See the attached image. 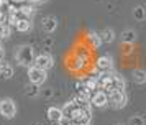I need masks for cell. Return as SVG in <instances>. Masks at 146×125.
<instances>
[{
	"instance_id": "6da1fadb",
	"label": "cell",
	"mask_w": 146,
	"mask_h": 125,
	"mask_svg": "<svg viewBox=\"0 0 146 125\" xmlns=\"http://www.w3.org/2000/svg\"><path fill=\"white\" fill-rule=\"evenodd\" d=\"M15 59H17V63L20 66H25V68H30V66H33L35 63V51L31 46L28 45H23L20 46L17 51H15Z\"/></svg>"
},
{
	"instance_id": "7a4b0ae2",
	"label": "cell",
	"mask_w": 146,
	"mask_h": 125,
	"mask_svg": "<svg viewBox=\"0 0 146 125\" xmlns=\"http://www.w3.org/2000/svg\"><path fill=\"white\" fill-rule=\"evenodd\" d=\"M72 124L74 125H89L92 120V107H87V109H76L72 115Z\"/></svg>"
},
{
	"instance_id": "83f0119b",
	"label": "cell",
	"mask_w": 146,
	"mask_h": 125,
	"mask_svg": "<svg viewBox=\"0 0 146 125\" xmlns=\"http://www.w3.org/2000/svg\"><path fill=\"white\" fill-rule=\"evenodd\" d=\"M130 125H145V118L139 117V115H135V117L130 118Z\"/></svg>"
},
{
	"instance_id": "d590c367",
	"label": "cell",
	"mask_w": 146,
	"mask_h": 125,
	"mask_svg": "<svg viewBox=\"0 0 146 125\" xmlns=\"http://www.w3.org/2000/svg\"><path fill=\"white\" fill-rule=\"evenodd\" d=\"M3 17H5V13H3V8H0V21L3 20Z\"/></svg>"
},
{
	"instance_id": "836d02e7",
	"label": "cell",
	"mask_w": 146,
	"mask_h": 125,
	"mask_svg": "<svg viewBox=\"0 0 146 125\" xmlns=\"http://www.w3.org/2000/svg\"><path fill=\"white\" fill-rule=\"evenodd\" d=\"M10 2H12V3H15V5H18V3H27V0H10Z\"/></svg>"
},
{
	"instance_id": "d6a6232c",
	"label": "cell",
	"mask_w": 146,
	"mask_h": 125,
	"mask_svg": "<svg viewBox=\"0 0 146 125\" xmlns=\"http://www.w3.org/2000/svg\"><path fill=\"white\" fill-rule=\"evenodd\" d=\"M30 5H33V3H43V2H46V0H27Z\"/></svg>"
},
{
	"instance_id": "7c38bea8",
	"label": "cell",
	"mask_w": 146,
	"mask_h": 125,
	"mask_svg": "<svg viewBox=\"0 0 146 125\" xmlns=\"http://www.w3.org/2000/svg\"><path fill=\"white\" fill-rule=\"evenodd\" d=\"M86 41L89 43L90 46H94V48H99L100 45H102V41H100V36L97 31H94V30H89L86 35Z\"/></svg>"
},
{
	"instance_id": "ba28073f",
	"label": "cell",
	"mask_w": 146,
	"mask_h": 125,
	"mask_svg": "<svg viewBox=\"0 0 146 125\" xmlns=\"http://www.w3.org/2000/svg\"><path fill=\"white\" fill-rule=\"evenodd\" d=\"M95 68H97V71L99 72H108L113 69V61L110 56H107V54H104V56H100L99 59H97V63H95Z\"/></svg>"
},
{
	"instance_id": "ac0fdd59",
	"label": "cell",
	"mask_w": 146,
	"mask_h": 125,
	"mask_svg": "<svg viewBox=\"0 0 146 125\" xmlns=\"http://www.w3.org/2000/svg\"><path fill=\"white\" fill-rule=\"evenodd\" d=\"M131 78H133V82L136 84H145L146 82V71L145 69H135L131 72Z\"/></svg>"
},
{
	"instance_id": "4dcf8cb0",
	"label": "cell",
	"mask_w": 146,
	"mask_h": 125,
	"mask_svg": "<svg viewBox=\"0 0 146 125\" xmlns=\"http://www.w3.org/2000/svg\"><path fill=\"white\" fill-rule=\"evenodd\" d=\"M51 96H53V89H51V87H48V89H43V97H44V99H49Z\"/></svg>"
},
{
	"instance_id": "4fadbf2b",
	"label": "cell",
	"mask_w": 146,
	"mask_h": 125,
	"mask_svg": "<svg viewBox=\"0 0 146 125\" xmlns=\"http://www.w3.org/2000/svg\"><path fill=\"white\" fill-rule=\"evenodd\" d=\"M46 115L53 124H56V122H59L61 118H62V110H61L59 107H49L46 112Z\"/></svg>"
},
{
	"instance_id": "9a60e30c",
	"label": "cell",
	"mask_w": 146,
	"mask_h": 125,
	"mask_svg": "<svg viewBox=\"0 0 146 125\" xmlns=\"http://www.w3.org/2000/svg\"><path fill=\"white\" fill-rule=\"evenodd\" d=\"M121 43H125V45H133L135 41H136V31L135 30H125V31L121 33Z\"/></svg>"
},
{
	"instance_id": "30bf717a",
	"label": "cell",
	"mask_w": 146,
	"mask_h": 125,
	"mask_svg": "<svg viewBox=\"0 0 146 125\" xmlns=\"http://www.w3.org/2000/svg\"><path fill=\"white\" fill-rule=\"evenodd\" d=\"M87 63H89V61L79 58V56H72V58H71V63H69V68H71L72 71H82V69L87 68Z\"/></svg>"
},
{
	"instance_id": "f1b7e54d",
	"label": "cell",
	"mask_w": 146,
	"mask_h": 125,
	"mask_svg": "<svg viewBox=\"0 0 146 125\" xmlns=\"http://www.w3.org/2000/svg\"><path fill=\"white\" fill-rule=\"evenodd\" d=\"M53 45H54L53 38H46L44 41H43V48H44V49H51V48H53Z\"/></svg>"
},
{
	"instance_id": "52a82bcc",
	"label": "cell",
	"mask_w": 146,
	"mask_h": 125,
	"mask_svg": "<svg viewBox=\"0 0 146 125\" xmlns=\"http://www.w3.org/2000/svg\"><path fill=\"white\" fill-rule=\"evenodd\" d=\"M108 104V94L105 91H94L92 96H90V105L92 107H97V109H104L105 105Z\"/></svg>"
},
{
	"instance_id": "277c9868",
	"label": "cell",
	"mask_w": 146,
	"mask_h": 125,
	"mask_svg": "<svg viewBox=\"0 0 146 125\" xmlns=\"http://www.w3.org/2000/svg\"><path fill=\"white\" fill-rule=\"evenodd\" d=\"M28 79H30L31 84L40 86L48 79V74H46L44 69H40V68H36V66H30V68H28Z\"/></svg>"
},
{
	"instance_id": "ffe728a7",
	"label": "cell",
	"mask_w": 146,
	"mask_h": 125,
	"mask_svg": "<svg viewBox=\"0 0 146 125\" xmlns=\"http://www.w3.org/2000/svg\"><path fill=\"white\" fill-rule=\"evenodd\" d=\"M76 105L72 104V102H66L64 104V107L61 109L62 110V117H67V118H72V115H74V112H76Z\"/></svg>"
},
{
	"instance_id": "8d00e7d4",
	"label": "cell",
	"mask_w": 146,
	"mask_h": 125,
	"mask_svg": "<svg viewBox=\"0 0 146 125\" xmlns=\"http://www.w3.org/2000/svg\"><path fill=\"white\" fill-rule=\"evenodd\" d=\"M36 125H38V124H36Z\"/></svg>"
},
{
	"instance_id": "f546056e",
	"label": "cell",
	"mask_w": 146,
	"mask_h": 125,
	"mask_svg": "<svg viewBox=\"0 0 146 125\" xmlns=\"http://www.w3.org/2000/svg\"><path fill=\"white\" fill-rule=\"evenodd\" d=\"M54 125H74V124H72V120H71V118H67V117H62V118L59 120V122H56Z\"/></svg>"
},
{
	"instance_id": "8fae6325",
	"label": "cell",
	"mask_w": 146,
	"mask_h": 125,
	"mask_svg": "<svg viewBox=\"0 0 146 125\" xmlns=\"http://www.w3.org/2000/svg\"><path fill=\"white\" fill-rule=\"evenodd\" d=\"M31 21H30V18H25V17H18V21H17V25H15V28L18 30L20 33H27L31 30Z\"/></svg>"
},
{
	"instance_id": "5b68a950",
	"label": "cell",
	"mask_w": 146,
	"mask_h": 125,
	"mask_svg": "<svg viewBox=\"0 0 146 125\" xmlns=\"http://www.w3.org/2000/svg\"><path fill=\"white\" fill-rule=\"evenodd\" d=\"M53 64H54V59H53V56H51L49 53H41V54H38V56H35L33 66L40 68V69L48 71V69L53 68Z\"/></svg>"
},
{
	"instance_id": "3957f363",
	"label": "cell",
	"mask_w": 146,
	"mask_h": 125,
	"mask_svg": "<svg viewBox=\"0 0 146 125\" xmlns=\"http://www.w3.org/2000/svg\"><path fill=\"white\" fill-rule=\"evenodd\" d=\"M0 115L5 118H13L17 115V104L10 97H3L0 100Z\"/></svg>"
},
{
	"instance_id": "cb8c5ba5",
	"label": "cell",
	"mask_w": 146,
	"mask_h": 125,
	"mask_svg": "<svg viewBox=\"0 0 146 125\" xmlns=\"http://www.w3.org/2000/svg\"><path fill=\"white\" fill-rule=\"evenodd\" d=\"M84 84H86V87H87L90 92H94L97 87H99V79L94 78V76H89V78L84 81Z\"/></svg>"
},
{
	"instance_id": "44dd1931",
	"label": "cell",
	"mask_w": 146,
	"mask_h": 125,
	"mask_svg": "<svg viewBox=\"0 0 146 125\" xmlns=\"http://www.w3.org/2000/svg\"><path fill=\"white\" fill-rule=\"evenodd\" d=\"M25 96H27V97H31V99L38 97V96H40V87H38L36 84H31V82H30V84L27 86Z\"/></svg>"
},
{
	"instance_id": "4316f807",
	"label": "cell",
	"mask_w": 146,
	"mask_h": 125,
	"mask_svg": "<svg viewBox=\"0 0 146 125\" xmlns=\"http://www.w3.org/2000/svg\"><path fill=\"white\" fill-rule=\"evenodd\" d=\"M7 10L8 13H12V15H18V5H15V3H12V2H7Z\"/></svg>"
},
{
	"instance_id": "e0dca14e",
	"label": "cell",
	"mask_w": 146,
	"mask_h": 125,
	"mask_svg": "<svg viewBox=\"0 0 146 125\" xmlns=\"http://www.w3.org/2000/svg\"><path fill=\"white\" fill-rule=\"evenodd\" d=\"M99 36H100L102 43H112L113 39H115V31H113L112 28H105L102 33H99Z\"/></svg>"
},
{
	"instance_id": "1f68e13d",
	"label": "cell",
	"mask_w": 146,
	"mask_h": 125,
	"mask_svg": "<svg viewBox=\"0 0 146 125\" xmlns=\"http://www.w3.org/2000/svg\"><path fill=\"white\" fill-rule=\"evenodd\" d=\"M5 63V51H3V48L0 46V66Z\"/></svg>"
},
{
	"instance_id": "7402d4cb",
	"label": "cell",
	"mask_w": 146,
	"mask_h": 125,
	"mask_svg": "<svg viewBox=\"0 0 146 125\" xmlns=\"http://www.w3.org/2000/svg\"><path fill=\"white\" fill-rule=\"evenodd\" d=\"M10 35H12V26L5 20H2L0 21V38H8Z\"/></svg>"
},
{
	"instance_id": "484cf974",
	"label": "cell",
	"mask_w": 146,
	"mask_h": 125,
	"mask_svg": "<svg viewBox=\"0 0 146 125\" xmlns=\"http://www.w3.org/2000/svg\"><path fill=\"white\" fill-rule=\"evenodd\" d=\"M5 21H7L12 28H15L17 21H18V15H12V13H8V17H7V20H5Z\"/></svg>"
},
{
	"instance_id": "9c48e42d",
	"label": "cell",
	"mask_w": 146,
	"mask_h": 125,
	"mask_svg": "<svg viewBox=\"0 0 146 125\" xmlns=\"http://www.w3.org/2000/svg\"><path fill=\"white\" fill-rule=\"evenodd\" d=\"M41 28H43V31H46V33L56 31V28H58V20L54 18V17H44V18L41 20Z\"/></svg>"
},
{
	"instance_id": "5bb4252c",
	"label": "cell",
	"mask_w": 146,
	"mask_h": 125,
	"mask_svg": "<svg viewBox=\"0 0 146 125\" xmlns=\"http://www.w3.org/2000/svg\"><path fill=\"white\" fill-rule=\"evenodd\" d=\"M125 81L120 78V76H113V79H112V87H110V92H113V91H117V92H125Z\"/></svg>"
},
{
	"instance_id": "8992f818",
	"label": "cell",
	"mask_w": 146,
	"mask_h": 125,
	"mask_svg": "<svg viewBox=\"0 0 146 125\" xmlns=\"http://www.w3.org/2000/svg\"><path fill=\"white\" fill-rule=\"evenodd\" d=\"M126 94L125 92H108V104L112 105L113 109H123L126 105Z\"/></svg>"
},
{
	"instance_id": "d4e9b609",
	"label": "cell",
	"mask_w": 146,
	"mask_h": 125,
	"mask_svg": "<svg viewBox=\"0 0 146 125\" xmlns=\"http://www.w3.org/2000/svg\"><path fill=\"white\" fill-rule=\"evenodd\" d=\"M133 15H135V18H136V20H145L146 12H145V8H143L141 5H138V7H135V10H133Z\"/></svg>"
},
{
	"instance_id": "e575fe53",
	"label": "cell",
	"mask_w": 146,
	"mask_h": 125,
	"mask_svg": "<svg viewBox=\"0 0 146 125\" xmlns=\"http://www.w3.org/2000/svg\"><path fill=\"white\" fill-rule=\"evenodd\" d=\"M5 5H7V0H0V8H3Z\"/></svg>"
},
{
	"instance_id": "2e32d148",
	"label": "cell",
	"mask_w": 146,
	"mask_h": 125,
	"mask_svg": "<svg viewBox=\"0 0 146 125\" xmlns=\"http://www.w3.org/2000/svg\"><path fill=\"white\" fill-rule=\"evenodd\" d=\"M35 8L33 5H30V3H21L18 7V17H25V18H30L31 15H33Z\"/></svg>"
},
{
	"instance_id": "d6986e66",
	"label": "cell",
	"mask_w": 146,
	"mask_h": 125,
	"mask_svg": "<svg viewBox=\"0 0 146 125\" xmlns=\"http://www.w3.org/2000/svg\"><path fill=\"white\" fill-rule=\"evenodd\" d=\"M12 76H13V66H12V64H7V63H3V64L0 66V78L10 79Z\"/></svg>"
},
{
	"instance_id": "603a6c76",
	"label": "cell",
	"mask_w": 146,
	"mask_h": 125,
	"mask_svg": "<svg viewBox=\"0 0 146 125\" xmlns=\"http://www.w3.org/2000/svg\"><path fill=\"white\" fill-rule=\"evenodd\" d=\"M74 56H79V58L89 61V59H90V51L87 49L86 46H77V48H76V51H74Z\"/></svg>"
}]
</instances>
